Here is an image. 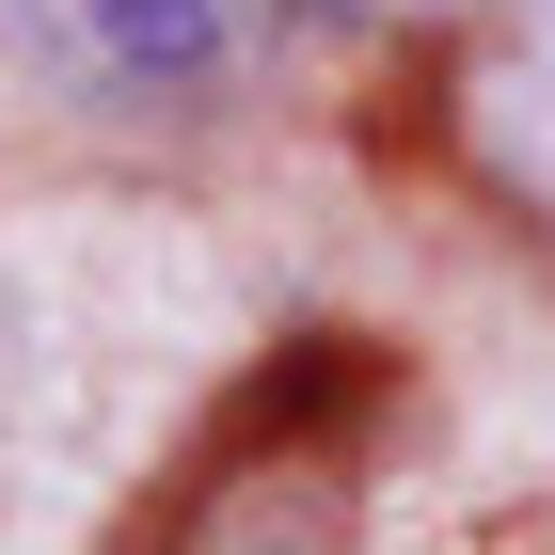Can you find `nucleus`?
I'll list each match as a JSON object with an SVG mask.
<instances>
[{
  "label": "nucleus",
  "instance_id": "obj_2",
  "mask_svg": "<svg viewBox=\"0 0 555 555\" xmlns=\"http://www.w3.org/2000/svg\"><path fill=\"white\" fill-rule=\"evenodd\" d=\"M476 143L524 207H555V0H492L476 33Z\"/></svg>",
  "mask_w": 555,
  "mask_h": 555
},
{
  "label": "nucleus",
  "instance_id": "obj_1",
  "mask_svg": "<svg viewBox=\"0 0 555 555\" xmlns=\"http://www.w3.org/2000/svg\"><path fill=\"white\" fill-rule=\"evenodd\" d=\"M270 16L286 0H16L33 64L64 95H95V112H191V95H222L270 48Z\"/></svg>",
  "mask_w": 555,
  "mask_h": 555
}]
</instances>
